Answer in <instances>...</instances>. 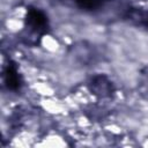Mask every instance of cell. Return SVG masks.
Wrapping results in <instances>:
<instances>
[{
	"mask_svg": "<svg viewBox=\"0 0 148 148\" xmlns=\"http://www.w3.org/2000/svg\"><path fill=\"white\" fill-rule=\"evenodd\" d=\"M27 22L28 24L36 31H40V30H44L46 24H47V20H46V16L38 9H35V8H30L28 10V14H27Z\"/></svg>",
	"mask_w": 148,
	"mask_h": 148,
	"instance_id": "6da1fadb",
	"label": "cell"
},
{
	"mask_svg": "<svg viewBox=\"0 0 148 148\" xmlns=\"http://www.w3.org/2000/svg\"><path fill=\"white\" fill-rule=\"evenodd\" d=\"M5 82L7 87L12 90H17L20 88V84H21L20 76L16 71V67L13 64H8L5 69Z\"/></svg>",
	"mask_w": 148,
	"mask_h": 148,
	"instance_id": "7a4b0ae2",
	"label": "cell"
},
{
	"mask_svg": "<svg viewBox=\"0 0 148 148\" xmlns=\"http://www.w3.org/2000/svg\"><path fill=\"white\" fill-rule=\"evenodd\" d=\"M76 1H77V3H79L81 7H83V8L90 9V8H94V6H95L94 0H76Z\"/></svg>",
	"mask_w": 148,
	"mask_h": 148,
	"instance_id": "3957f363",
	"label": "cell"
}]
</instances>
